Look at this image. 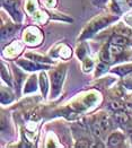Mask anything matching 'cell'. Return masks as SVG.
<instances>
[{"label":"cell","instance_id":"7","mask_svg":"<svg viewBox=\"0 0 132 148\" xmlns=\"http://www.w3.org/2000/svg\"><path fill=\"white\" fill-rule=\"evenodd\" d=\"M37 88V79L35 76L29 77V79L27 80L26 85L24 87V94H28V93H33L35 92Z\"/></svg>","mask_w":132,"mask_h":148},{"label":"cell","instance_id":"25","mask_svg":"<svg viewBox=\"0 0 132 148\" xmlns=\"http://www.w3.org/2000/svg\"><path fill=\"white\" fill-rule=\"evenodd\" d=\"M89 146V143L87 140H79L77 144H76V147H88Z\"/></svg>","mask_w":132,"mask_h":148},{"label":"cell","instance_id":"13","mask_svg":"<svg viewBox=\"0 0 132 148\" xmlns=\"http://www.w3.org/2000/svg\"><path fill=\"white\" fill-rule=\"evenodd\" d=\"M26 57H27V58H31V59H33V60H36V61H38V62H50V60H49L48 58H45V57H43V56H40V54H37V53H27Z\"/></svg>","mask_w":132,"mask_h":148},{"label":"cell","instance_id":"3","mask_svg":"<svg viewBox=\"0 0 132 148\" xmlns=\"http://www.w3.org/2000/svg\"><path fill=\"white\" fill-rule=\"evenodd\" d=\"M24 40L27 44H38L42 40V35L40 31L35 27H28L24 32Z\"/></svg>","mask_w":132,"mask_h":148},{"label":"cell","instance_id":"29","mask_svg":"<svg viewBox=\"0 0 132 148\" xmlns=\"http://www.w3.org/2000/svg\"><path fill=\"white\" fill-rule=\"evenodd\" d=\"M131 139H132V136H131Z\"/></svg>","mask_w":132,"mask_h":148},{"label":"cell","instance_id":"22","mask_svg":"<svg viewBox=\"0 0 132 148\" xmlns=\"http://www.w3.org/2000/svg\"><path fill=\"white\" fill-rule=\"evenodd\" d=\"M34 19H35L36 22L43 23V22H45V19H47V15L42 12H37L35 15H34Z\"/></svg>","mask_w":132,"mask_h":148},{"label":"cell","instance_id":"17","mask_svg":"<svg viewBox=\"0 0 132 148\" xmlns=\"http://www.w3.org/2000/svg\"><path fill=\"white\" fill-rule=\"evenodd\" d=\"M14 31H15V27L14 26H7V27H5V28H2V33H1V36L2 38L5 36H10L14 34Z\"/></svg>","mask_w":132,"mask_h":148},{"label":"cell","instance_id":"6","mask_svg":"<svg viewBox=\"0 0 132 148\" xmlns=\"http://www.w3.org/2000/svg\"><path fill=\"white\" fill-rule=\"evenodd\" d=\"M123 143V135L120 132H115L112 134L108 138V145L111 147H118Z\"/></svg>","mask_w":132,"mask_h":148},{"label":"cell","instance_id":"28","mask_svg":"<svg viewBox=\"0 0 132 148\" xmlns=\"http://www.w3.org/2000/svg\"><path fill=\"white\" fill-rule=\"evenodd\" d=\"M105 2H106V0H96V1H95L96 5H104Z\"/></svg>","mask_w":132,"mask_h":148},{"label":"cell","instance_id":"23","mask_svg":"<svg viewBox=\"0 0 132 148\" xmlns=\"http://www.w3.org/2000/svg\"><path fill=\"white\" fill-rule=\"evenodd\" d=\"M97 68H98V71L96 73V76H98V75L103 74V73H105V71L107 70V64L103 61L102 63H99V64H98V67H97Z\"/></svg>","mask_w":132,"mask_h":148},{"label":"cell","instance_id":"12","mask_svg":"<svg viewBox=\"0 0 132 148\" xmlns=\"http://www.w3.org/2000/svg\"><path fill=\"white\" fill-rule=\"evenodd\" d=\"M115 119H116V121L121 124H125L129 121V116H128V114L124 112V110L116 111V113H115Z\"/></svg>","mask_w":132,"mask_h":148},{"label":"cell","instance_id":"19","mask_svg":"<svg viewBox=\"0 0 132 148\" xmlns=\"http://www.w3.org/2000/svg\"><path fill=\"white\" fill-rule=\"evenodd\" d=\"M86 54H87V48L85 45L78 47V49H77V56H78V58L83 60V59H85Z\"/></svg>","mask_w":132,"mask_h":148},{"label":"cell","instance_id":"5","mask_svg":"<svg viewBox=\"0 0 132 148\" xmlns=\"http://www.w3.org/2000/svg\"><path fill=\"white\" fill-rule=\"evenodd\" d=\"M22 49H23V45L19 42H14L9 47L6 48V50H5V56L8 57V58H12L16 54H18Z\"/></svg>","mask_w":132,"mask_h":148},{"label":"cell","instance_id":"1","mask_svg":"<svg viewBox=\"0 0 132 148\" xmlns=\"http://www.w3.org/2000/svg\"><path fill=\"white\" fill-rule=\"evenodd\" d=\"M66 70L64 68H58L52 74V80H51V95L52 97H57L61 92L63 79H64Z\"/></svg>","mask_w":132,"mask_h":148},{"label":"cell","instance_id":"8","mask_svg":"<svg viewBox=\"0 0 132 148\" xmlns=\"http://www.w3.org/2000/svg\"><path fill=\"white\" fill-rule=\"evenodd\" d=\"M17 63H18V66H21L23 69L28 70V71H34V70L40 68V67H38L37 64H35L34 62L28 61V60H18Z\"/></svg>","mask_w":132,"mask_h":148},{"label":"cell","instance_id":"26","mask_svg":"<svg viewBox=\"0 0 132 148\" xmlns=\"http://www.w3.org/2000/svg\"><path fill=\"white\" fill-rule=\"evenodd\" d=\"M124 22H125V24L132 26V15H128V16H125V17H124Z\"/></svg>","mask_w":132,"mask_h":148},{"label":"cell","instance_id":"27","mask_svg":"<svg viewBox=\"0 0 132 148\" xmlns=\"http://www.w3.org/2000/svg\"><path fill=\"white\" fill-rule=\"evenodd\" d=\"M124 85H125V87H128L129 89H132V78L127 79V80L124 82Z\"/></svg>","mask_w":132,"mask_h":148},{"label":"cell","instance_id":"20","mask_svg":"<svg viewBox=\"0 0 132 148\" xmlns=\"http://www.w3.org/2000/svg\"><path fill=\"white\" fill-rule=\"evenodd\" d=\"M12 101V96L10 95V94H6L5 93V90L2 89L1 90V102L3 103V104H8V103H10Z\"/></svg>","mask_w":132,"mask_h":148},{"label":"cell","instance_id":"16","mask_svg":"<svg viewBox=\"0 0 132 148\" xmlns=\"http://www.w3.org/2000/svg\"><path fill=\"white\" fill-rule=\"evenodd\" d=\"M15 76H16V84L17 86H21L24 80V74L19 69H15Z\"/></svg>","mask_w":132,"mask_h":148},{"label":"cell","instance_id":"10","mask_svg":"<svg viewBox=\"0 0 132 148\" xmlns=\"http://www.w3.org/2000/svg\"><path fill=\"white\" fill-rule=\"evenodd\" d=\"M113 71H114V73H116V74L121 75V76H124V75L129 74V73H131L132 71V63H130V64L119 66V67L114 68V70H113Z\"/></svg>","mask_w":132,"mask_h":148},{"label":"cell","instance_id":"2","mask_svg":"<svg viewBox=\"0 0 132 148\" xmlns=\"http://www.w3.org/2000/svg\"><path fill=\"white\" fill-rule=\"evenodd\" d=\"M112 21H113L112 17H107V18H98V19L96 18V19H94L90 24L87 26V28L85 29L84 34L81 35L80 38H86V37L92 36L94 33H96L97 31H99L101 28L107 26Z\"/></svg>","mask_w":132,"mask_h":148},{"label":"cell","instance_id":"18","mask_svg":"<svg viewBox=\"0 0 132 148\" xmlns=\"http://www.w3.org/2000/svg\"><path fill=\"white\" fill-rule=\"evenodd\" d=\"M25 8H26L27 12H29V14L34 12V10H35V8H36L35 0H27V1H26V6H25Z\"/></svg>","mask_w":132,"mask_h":148},{"label":"cell","instance_id":"21","mask_svg":"<svg viewBox=\"0 0 132 148\" xmlns=\"http://www.w3.org/2000/svg\"><path fill=\"white\" fill-rule=\"evenodd\" d=\"M59 54H60V57H62V58H69L70 54H71V51H70V49H69L68 47L63 45V47L61 48V51Z\"/></svg>","mask_w":132,"mask_h":148},{"label":"cell","instance_id":"24","mask_svg":"<svg viewBox=\"0 0 132 148\" xmlns=\"http://www.w3.org/2000/svg\"><path fill=\"white\" fill-rule=\"evenodd\" d=\"M1 68H2V69H1V75H2V78H3V80H5V82H7L8 84H10V80H9V76H8V74L6 75V68H5V66L2 64V66H1Z\"/></svg>","mask_w":132,"mask_h":148},{"label":"cell","instance_id":"11","mask_svg":"<svg viewBox=\"0 0 132 148\" xmlns=\"http://www.w3.org/2000/svg\"><path fill=\"white\" fill-rule=\"evenodd\" d=\"M127 38L123 36V35H114V36L111 38V44H114V45H119V47H123L127 44Z\"/></svg>","mask_w":132,"mask_h":148},{"label":"cell","instance_id":"4","mask_svg":"<svg viewBox=\"0 0 132 148\" xmlns=\"http://www.w3.org/2000/svg\"><path fill=\"white\" fill-rule=\"evenodd\" d=\"M3 5L8 9V12H10V15L15 18V21L19 22L22 19V15L17 9V3L15 0H3Z\"/></svg>","mask_w":132,"mask_h":148},{"label":"cell","instance_id":"14","mask_svg":"<svg viewBox=\"0 0 132 148\" xmlns=\"http://www.w3.org/2000/svg\"><path fill=\"white\" fill-rule=\"evenodd\" d=\"M98 127L102 129V131H104V130H106L109 128V122H108V119L107 118H105V116H103V118H101L99 120H98Z\"/></svg>","mask_w":132,"mask_h":148},{"label":"cell","instance_id":"9","mask_svg":"<svg viewBox=\"0 0 132 148\" xmlns=\"http://www.w3.org/2000/svg\"><path fill=\"white\" fill-rule=\"evenodd\" d=\"M40 84H41V89H42V94H43V96H47V94H48V89H49V85H48V78H47L45 73H42V74L40 75Z\"/></svg>","mask_w":132,"mask_h":148},{"label":"cell","instance_id":"15","mask_svg":"<svg viewBox=\"0 0 132 148\" xmlns=\"http://www.w3.org/2000/svg\"><path fill=\"white\" fill-rule=\"evenodd\" d=\"M84 70L87 73V71H90L92 69H93V67H94V62L93 60L90 59V58H85L84 60Z\"/></svg>","mask_w":132,"mask_h":148}]
</instances>
